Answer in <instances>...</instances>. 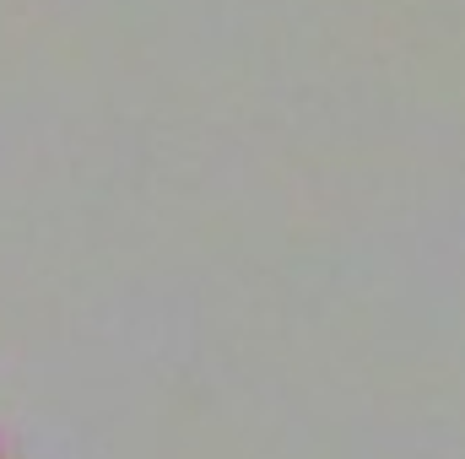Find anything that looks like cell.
I'll list each match as a JSON object with an SVG mask.
<instances>
[{
	"label": "cell",
	"mask_w": 465,
	"mask_h": 459,
	"mask_svg": "<svg viewBox=\"0 0 465 459\" xmlns=\"http://www.w3.org/2000/svg\"><path fill=\"white\" fill-rule=\"evenodd\" d=\"M0 459H11V454H5V444H0Z\"/></svg>",
	"instance_id": "obj_1"
}]
</instances>
